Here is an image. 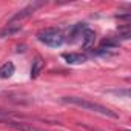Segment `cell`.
Returning <instances> with one entry per match:
<instances>
[{
  "mask_svg": "<svg viewBox=\"0 0 131 131\" xmlns=\"http://www.w3.org/2000/svg\"><path fill=\"white\" fill-rule=\"evenodd\" d=\"M60 102L63 103H68V105H76V106H80L86 111H93V113H97V114H102L105 117H111V119H119V114L111 111L110 108L100 105V103H96V102H91V100H86V99H82V97H62Z\"/></svg>",
  "mask_w": 131,
  "mask_h": 131,
  "instance_id": "cell-1",
  "label": "cell"
},
{
  "mask_svg": "<svg viewBox=\"0 0 131 131\" xmlns=\"http://www.w3.org/2000/svg\"><path fill=\"white\" fill-rule=\"evenodd\" d=\"M37 40L49 48H60L65 43L63 32L59 28H45L37 32Z\"/></svg>",
  "mask_w": 131,
  "mask_h": 131,
  "instance_id": "cell-2",
  "label": "cell"
},
{
  "mask_svg": "<svg viewBox=\"0 0 131 131\" xmlns=\"http://www.w3.org/2000/svg\"><path fill=\"white\" fill-rule=\"evenodd\" d=\"M62 59L68 65H80V63H85L88 60V56L82 54V52H63Z\"/></svg>",
  "mask_w": 131,
  "mask_h": 131,
  "instance_id": "cell-3",
  "label": "cell"
},
{
  "mask_svg": "<svg viewBox=\"0 0 131 131\" xmlns=\"http://www.w3.org/2000/svg\"><path fill=\"white\" fill-rule=\"evenodd\" d=\"M23 29V25L20 22H8V25L0 31V39H5V37H11L16 36L17 32H20Z\"/></svg>",
  "mask_w": 131,
  "mask_h": 131,
  "instance_id": "cell-4",
  "label": "cell"
},
{
  "mask_svg": "<svg viewBox=\"0 0 131 131\" xmlns=\"http://www.w3.org/2000/svg\"><path fill=\"white\" fill-rule=\"evenodd\" d=\"M42 3H31V5H28L26 8H23V9H20L17 14H14L13 17H11V20L9 22H19V20H22V19H26V17H29L34 11H36V8H39Z\"/></svg>",
  "mask_w": 131,
  "mask_h": 131,
  "instance_id": "cell-5",
  "label": "cell"
},
{
  "mask_svg": "<svg viewBox=\"0 0 131 131\" xmlns=\"http://www.w3.org/2000/svg\"><path fill=\"white\" fill-rule=\"evenodd\" d=\"M6 123L19 131H48L45 128H39L36 125H31V123H25V122H13V120H6Z\"/></svg>",
  "mask_w": 131,
  "mask_h": 131,
  "instance_id": "cell-6",
  "label": "cell"
},
{
  "mask_svg": "<svg viewBox=\"0 0 131 131\" xmlns=\"http://www.w3.org/2000/svg\"><path fill=\"white\" fill-rule=\"evenodd\" d=\"M86 28H88L86 23H76V25H73V26L70 28V32H68V42H70V43H74L76 39L80 37L82 32H83Z\"/></svg>",
  "mask_w": 131,
  "mask_h": 131,
  "instance_id": "cell-7",
  "label": "cell"
},
{
  "mask_svg": "<svg viewBox=\"0 0 131 131\" xmlns=\"http://www.w3.org/2000/svg\"><path fill=\"white\" fill-rule=\"evenodd\" d=\"M82 48L83 49H90L93 45H94V40H96V32L90 28H86L83 32H82Z\"/></svg>",
  "mask_w": 131,
  "mask_h": 131,
  "instance_id": "cell-8",
  "label": "cell"
},
{
  "mask_svg": "<svg viewBox=\"0 0 131 131\" xmlns=\"http://www.w3.org/2000/svg\"><path fill=\"white\" fill-rule=\"evenodd\" d=\"M16 71V67L13 62H5L2 67H0V79H9Z\"/></svg>",
  "mask_w": 131,
  "mask_h": 131,
  "instance_id": "cell-9",
  "label": "cell"
},
{
  "mask_svg": "<svg viewBox=\"0 0 131 131\" xmlns=\"http://www.w3.org/2000/svg\"><path fill=\"white\" fill-rule=\"evenodd\" d=\"M43 67H45V62H43V59L40 57V56H37L36 59H34V62H32V67H31V79H36L39 74H40V71L43 70Z\"/></svg>",
  "mask_w": 131,
  "mask_h": 131,
  "instance_id": "cell-10",
  "label": "cell"
},
{
  "mask_svg": "<svg viewBox=\"0 0 131 131\" xmlns=\"http://www.w3.org/2000/svg\"><path fill=\"white\" fill-rule=\"evenodd\" d=\"M117 46H119V39L117 37H106V39H103L100 42V46L99 48L110 51V49H116Z\"/></svg>",
  "mask_w": 131,
  "mask_h": 131,
  "instance_id": "cell-11",
  "label": "cell"
},
{
  "mask_svg": "<svg viewBox=\"0 0 131 131\" xmlns=\"http://www.w3.org/2000/svg\"><path fill=\"white\" fill-rule=\"evenodd\" d=\"M110 93H113V94H116V96H123L125 99L129 97V90H128V88H125V90H111Z\"/></svg>",
  "mask_w": 131,
  "mask_h": 131,
  "instance_id": "cell-12",
  "label": "cell"
},
{
  "mask_svg": "<svg viewBox=\"0 0 131 131\" xmlns=\"http://www.w3.org/2000/svg\"><path fill=\"white\" fill-rule=\"evenodd\" d=\"M13 116H14V113H11V111H2L0 110V120H8Z\"/></svg>",
  "mask_w": 131,
  "mask_h": 131,
  "instance_id": "cell-13",
  "label": "cell"
}]
</instances>
